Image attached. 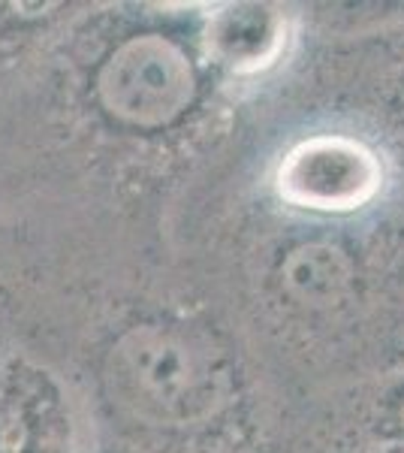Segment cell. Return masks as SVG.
<instances>
[{
	"mask_svg": "<svg viewBox=\"0 0 404 453\" xmlns=\"http://www.w3.org/2000/svg\"><path fill=\"white\" fill-rule=\"evenodd\" d=\"M136 372L142 390H149L154 399L172 402L181 393L190 390V366L181 357V348L169 342H151L142 345L136 354Z\"/></svg>",
	"mask_w": 404,
	"mask_h": 453,
	"instance_id": "5",
	"label": "cell"
},
{
	"mask_svg": "<svg viewBox=\"0 0 404 453\" xmlns=\"http://www.w3.org/2000/svg\"><path fill=\"white\" fill-rule=\"evenodd\" d=\"M386 185L384 160L354 136L323 134L299 142L278 166L284 203L311 211H356L371 206Z\"/></svg>",
	"mask_w": 404,
	"mask_h": 453,
	"instance_id": "1",
	"label": "cell"
},
{
	"mask_svg": "<svg viewBox=\"0 0 404 453\" xmlns=\"http://www.w3.org/2000/svg\"><path fill=\"white\" fill-rule=\"evenodd\" d=\"M209 42L220 58L236 73H256L269 67L284 49V19L269 12L266 6H239L220 12Z\"/></svg>",
	"mask_w": 404,
	"mask_h": 453,
	"instance_id": "3",
	"label": "cell"
},
{
	"mask_svg": "<svg viewBox=\"0 0 404 453\" xmlns=\"http://www.w3.org/2000/svg\"><path fill=\"white\" fill-rule=\"evenodd\" d=\"M286 284L308 303H332L347 290L350 263L338 248L308 245L293 251L284 266Z\"/></svg>",
	"mask_w": 404,
	"mask_h": 453,
	"instance_id": "4",
	"label": "cell"
},
{
	"mask_svg": "<svg viewBox=\"0 0 404 453\" xmlns=\"http://www.w3.org/2000/svg\"><path fill=\"white\" fill-rule=\"evenodd\" d=\"M194 91L185 58L157 36L133 40L109 61L100 79L103 104L133 124H164L179 115Z\"/></svg>",
	"mask_w": 404,
	"mask_h": 453,
	"instance_id": "2",
	"label": "cell"
}]
</instances>
